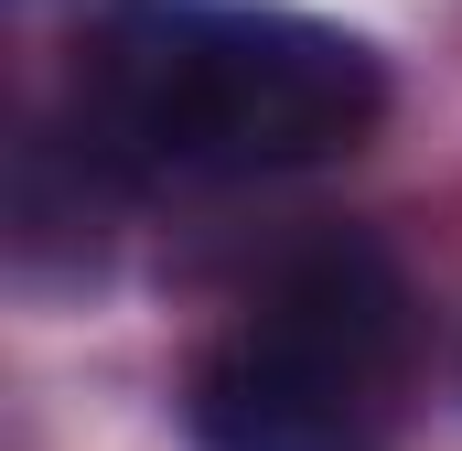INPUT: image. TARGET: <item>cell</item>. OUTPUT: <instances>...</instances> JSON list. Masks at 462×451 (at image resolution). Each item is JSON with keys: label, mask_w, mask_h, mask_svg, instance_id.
Wrapping results in <instances>:
<instances>
[{"label": "cell", "mask_w": 462, "mask_h": 451, "mask_svg": "<svg viewBox=\"0 0 462 451\" xmlns=\"http://www.w3.org/2000/svg\"><path fill=\"white\" fill-rule=\"evenodd\" d=\"M387 118V65L269 0H97L76 129L118 172H312Z\"/></svg>", "instance_id": "1"}, {"label": "cell", "mask_w": 462, "mask_h": 451, "mask_svg": "<svg viewBox=\"0 0 462 451\" xmlns=\"http://www.w3.org/2000/svg\"><path fill=\"white\" fill-rule=\"evenodd\" d=\"M409 344L420 312L398 258L365 236H323L247 301L236 334L205 344L183 430L194 451H387Z\"/></svg>", "instance_id": "2"}]
</instances>
